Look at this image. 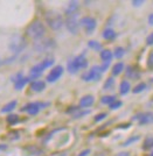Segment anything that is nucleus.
<instances>
[{
    "label": "nucleus",
    "instance_id": "obj_1",
    "mask_svg": "<svg viewBox=\"0 0 153 156\" xmlns=\"http://www.w3.org/2000/svg\"><path fill=\"white\" fill-rule=\"evenodd\" d=\"M45 33H46V27L39 20H35L33 22H31L26 28V35L28 37L35 40V41L42 39Z\"/></svg>",
    "mask_w": 153,
    "mask_h": 156
},
{
    "label": "nucleus",
    "instance_id": "obj_2",
    "mask_svg": "<svg viewBox=\"0 0 153 156\" xmlns=\"http://www.w3.org/2000/svg\"><path fill=\"white\" fill-rule=\"evenodd\" d=\"M45 21L48 26L50 27L53 30H59L62 28L64 20L63 16L56 11H47L45 13Z\"/></svg>",
    "mask_w": 153,
    "mask_h": 156
},
{
    "label": "nucleus",
    "instance_id": "obj_3",
    "mask_svg": "<svg viewBox=\"0 0 153 156\" xmlns=\"http://www.w3.org/2000/svg\"><path fill=\"white\" fill-rule=\"evenodd\" d=\"M88 66V59L84 57V55H78L74 58L69 59L68 63H67V70L69 71V73H77V72L82 70V69H86Z\"/></svg>",
    "mask_w": 153,
    "mask_h": 156
},
{
    "label": "nucleus",
    "instance_id": "obj_4",
    "mask_svg": "<svg viewBox=\"0 0 153 156\" xmlns=\"http://www.w3.org/2000/svg\"><path fill=\"white\" fill-rule=\"evenodd\" d=\"M34 50L39 54H47V52H50L52 50H54L56 48V42L53 39H40L34 41Z\"/></svg>",
    "mask_w": 153,
    "mask_h": 156
},
{
    "label": "nucleus",
    "instance_id": "obj_5",
    "mask_svg": "<svg viewBox=\"0 0 153 156\" xmlns=\"http://www.w3.org/2000/svg\"><path fill=\"white\" fill-rule=\"evenodd\" d=\"M27 46L26 39L21 35H15L9 42V50L13 52L14 56H18Z\"/></svg>",
    "mask_w": 153,
    "mask_h": 156
},
{
    "label": "nucleus",
    "instance_id": "obj_6",
    "mask_svg": "<svg viewBox=\"0 0 153 156\" xmlns=\"http://www.w3.org/2000/svg\"><path fill=\"white\" fill-rule=\"evenodd\" d=\"M102 77V71L100 68L97 65L91 66V69H89L88 71H86L84 73H82V80L84 82H97L100 80Z\"/></svg>",
    "mask_w": 153,
    "mask_h": 156
},
{
    "label": "nucleus",
    "instance_id": "obj_7",
    "mask_svg": "<svg viewBox=\"0 0 153 156\" xmlns=\"http://www.w3.org/2000/svg\"><path fill=\"white\" fill-rule=\"evenodd\" d=\"M64 23H66L67 29L71 33V34L76 35V34L78 33V30H80V20H78V13L67 16V19L64 20Z\"/></svg>",
    "mask_w": 153,
    "mask_h": 156
},
{
    "label": "nucleus",
    "instance_id": "obj_8",
    "mask_svg": "<svg viewBox=\"0 0 153 156\" xmlns=\"http://www.w3.org/2000/svg\"><path fill=\"white\" fill-rule=\"evenodd\" d=\"M46 105H49V103H39V101H34L29 104L25 105V107L21 108V112H27L29 115H36L41 108H45Z\"/></svg>",
    "mask_w": 153,
    "mask_h": 156
},
{
    "label": "nucleus",
    "instance_id": "obj_9",
    "mask_svg": "<svg viewBox=\"0 0 153 156\" xmlns=\"http://www.w3.org/2000/svg\"><path fill=\"white\" fill-rule=\"evenodd\" d=\"M80 26L84 28V30H86L87 34H91L96 29L97 21H96L95 18H91V16H83L80 20Z\"/></svg>",
    "mask_w": 153,
    "mask_h": 156
},
{
    "label": "nucleus",
    "instance_id": "obj_10",
    "mask_svg": "<svg viewBox=\"0 0 153 156\" xmlns=\"http://www.w3.org/2000/svg\"><path fill=\"white\" fill-rule=\"evenodd\" d=\"M63 71H64L63 66H61V65H56V66H54L53 69L50 70V72L47 75L46 80L47 82H49V83H54V82H56V80H57L59 78H61V76L63 75Z\"/></svg>",
    "mask_w": 153,
    "mask_h": 156
},
{
    "label": "nucleus",
    "instance_id": "obj_11",
    "mask_svg": "<svg viewBox=\"0 0 153 156\" xmlns=\"http://www.w3.org/2000/svg\"><path fill=\"white\" fill-rule=\"evenodd\" d=\"M45 65L42 62H40L39 64L34 65L33 68L31 69V71H29V79L32 80V79H36V78H39L42 75V72L45 71Z\"/></svg>",
    "mask_w": 153,
    "mask_h": 156
},
{
    "label": "nucleus",
    "instance_id": "obj_12",
    "mask_svg": "<svg viewBox=\"0 0 153 156\" xmlns=\"http://www.w3.org/2000/svg\"><path fill=\"white\" fill-rule=\"evenodd\" d=\"M78 7H80L78 1H69L66 7V11H64V12H66V15L69 16V15L76 14L78 12Z\"/></svg>",
    "mask_w": 153,
    "mask_h": 156
},
{
    "label": "nucleus",
    "instance_id": "obj_13",
    "mask_svg": "<svg viewBox=\"0 0 153 156\" xmlns=\"http://www.w3.org/2000/svg\"><path fill=\"white\" fill-rule=\"evenodd\" d=\"M93 103H95V98H93V96L88 94V96H84V97L81 98L80 107H82V108H87V107L93 106Z\"/></svg>",
    "mask_w": 153,
    "mask_h": 156
},
{
    "label": "nucleus",
    "instance_id": "obj_14",
    "mask_svg": "<svg viewBox=\"0 0 153 156\" xmlns=\"http://www.w3.org/2000/svg\"><path fill=\"white\" fill-rule=\"evenodd\" d=\"M31 89L34 92H42L46 89V83L43 80H33L31 83Z\"/></svg>",
    "mask_w": 153,
    "mask_h": 156
},
{
    "label": "nucleus",
    "instance_id": "obj_15",
    "mask_svg": "<svg viewBox=\"0 0 153 156\" xmlns=\"http://www.w3.org/2000/svg\"><path fill=\"white\" fill-rule=\"evenodd\" d=\"M16 105H18V100H12V101L7 103V104L0 110V112H1V113H9V112H12V111L16 107Z\"/></svg>",
    "mask_w": 153,
    "mask_h": 156
},
{
    "label": "nucleus",
    "instance_id": "obj_16",
    "mask_svg": "<svg viewBox=\"0 0 153 156\" xmlns=\"http://www.w3.org/2000/svg\"><path fill=\"white\" fill-rule=\"evenodd\" d=\"M113 57V52L110 49H104L100 51V58L103 62H111Z\"/></svg>",
    "mask_w": 153,
    "mask_h": 156
},
{
    "label": "nucleus",
    "instance_id": "obj_17",
    "mask_svg": "<svg viewBox=\"0 0 153 156\" xmlns=\"http://www.w3.org/2000/svg\"><path fill=\"white\" fill-rule=\"evenodd\" d=\"M29 82H31L29 77H22L21 79H19L18 82L14 83V87H15V90H21V89H24Z\"/></svg>",
    "mask_w": 153,
    "mask_h": 156
},
{
    "label": "nucleus",
    "instance_id": "obj_18",
    "mask_svg": "<svg viewBox=\"0 0 153 156\" xmlns=\"http://www.w3.org/2000/svg\"><path fill=\"white\" fill-rule=\"evenodd\" d=\"M125 75H126V77L131 78V79H138L140 77V73L138 72V70L133 69L132 66H127Z\"/></svg>",
    "mask_w": 153,
    "mask_h": 156
},
{
    "label": "nucleus",
    "instance_id": "obj_19",
    "mask_svg": "<svg viewBox=\"0 0 153 156\" xmlns=\"http://www.w3.org/2000/svg\"><path fill=\"white\" fill-rule=\"evenodd\" d=\"M131 90V85L127 80H122V83L119 84V93L120 94H127L129 91Z\"/></svg>",
    "mask_w": 153,
    "mask_h": 156
},
{
    "label": "nucleus",
    "instance_id": "obj_20",
    "mask_svg": "<svg viewBox=\"0 0 153 156\" xmlns=\"http://www.w3.org/2000/svg\"><path fill=\"white\" fill-rule=\"evenodd\" d=\"M123 70H124V63L123 62H118V63H116L112 66L111 72H112L113 76H119L120 73L123 72Z\"/></svg>",
    "mask_w": 153,
    "mask_h": 156
},
{
    "label": "nucleus",
    "instance_id": "obj_21",
    "mask_svg": "<svg viewBox=\"0 0 153 156\" xmlns=\"http://www.w3.org/2000/svg\"><path fill=\"white\" fill-rule=\"evenodd\" d=\"M103 37L105 40H109V41H112V40L116 39V32L113 30V29H111V28H107V29H105L104 32H103Z\"/></svg>",
    "mask_w": 153,
    "mask_h": 156
},
{
    "label": "nucleus",
    "instance_id": "obj_22",
    "mask_svg": "<svg viewBox=\"0 0 153 156\" xmlns=\"http://www.w3.org/2000/svg\"><path fill=\"white\" fill-rule=\"evenodd\" d=\"M19 115L18 114H13V113H11V114H8L6 117V122L8 125H11V126H13V125H16L19 122Z\"/></svg>",
    "mask_w": 153,
    "mask_h": 156
},
{
    "label": "nucleus",
    "instance_id": "obj_23",
    "mask_svg": "<svg viewBox=\"0 0 153 156\" xmlns=\"http://www.w3.org/2000/svg\"><path fill=\"white\" fill-rule=\"evenodd\" d=\"M153 122V113H146V114H143L141 119L139 120V125H146Z\"/></svg>",
    "mask_w": 153,
    "mask_h": 156
},
{
    "label": "nucleus",
    "instance_id": "obj_24",
    "mask_svg": "<svg viewBox=\"0 0 153 156\" xmlns=\"http://www.w3.org/2000/svg\"><path fill=\"white\" fill-rule=\"evenodd\" d=\"M88 47L91 48L93 50H96V51H100L102 50V44H100L98 41H95V40H91L88 42Z\"/></svg>",
    "mask_w": 153,
    "mask_h": 156
},
{
    "label": "nucleus",
    "instance_id": "obj_25",
    "mask_svg": "<svg viewBox=\"0 0 153 156\" xmlns=\"http://www.w3.org/2000/svg\"><path fill=\"white\" fill-rule=\"evenodd\" d=\"M26 150H28V153H31V155H41V154L43 153V150H41L40 148H38L36 146L27 147Z\"/></svg>",
    "mask_w": 153,
    "mask_h": 156
},
{
    "label": "nucleus",
    "instance_id": "obj_26",
    "mask_svg": "<svg viewBox=\"0 0 153 156\" xmlns=\"http://www.w3.org/2000/svg\"><path fill=\"white\" fill-rule=\"evenodd\" d=\"M113 101H116V97L115 96H104L100 99V103L104 105H111Z\"/></svg>",
    "mask_w": 153,
    "mask_h": 156
},
{
    "label": "nucleus",
    "instance_id": "obj_27",
    "mask_svg": "<svg viewBox=\"0 0 153 156\" xmlns=\"http://www.w3.org/2000/svg\"><path fill=\"white\" fill-rule=\"evenodd\" d=\"M124 55H125V49H124L123 47H117V48L115 49V51H113V56L118 59L122 58Z\"/></svg>",
    "mask_w": 153,
    "mask_h": 156
},
{
    "label": "nucleus",
    "instance_id": "obj_28",
    "mask_svg": "<svg viewBox=\"0 0 153 156\" xmlns=\"http://www.w3.org/2000/svg\"><path fill=\"white\" fill-rule=\"evenodd\" d=\"M139 140H140V135H134V136L129 137L126 141H124V143H123L122 146H123V147H127V146L132 144L133 142H137V141H139Z\"/></svg>",
    "mask_w": 153,
    "mask_h": 156
},
{
    "label": "nucleus",
    "instance_id": "obj_29",
    "mask_svg": "<svg viewBox=\"0 0 153 156\" xmlns=\"http://www.w3.org/2000/svg\"><path fill=\"white\" fill-rule=\"evenodd\" d=\"M113 85H115V78L113 77H109L105 80V83L103 85V89L104 90H110V89H112Z\"/></svg>",
    "mask_w": 153,
    "mask_h": 156
},
{
    "label": "nucleus",
    "instance_id": "obj_30",
    "mask_svg": "<svg viewBox=\"0 0 153 156\" xmlns=\"http://www.w3.org/2000/svg\"><path fill=\"white\" fill-rule=\"evenodd\" d=\"M151 148H153V136H148L146 137L145 142L143 144V149L147 150V149H151Z\"/></svg>",
    "mask_w": 153,
    "mask_h": 156
},
{
    "label": "nucleus",
    "instance_id": "obj_31",
    "mask_svg": "<svg viewBox=\"0 0 153 156\" xmlns=\"http://www.w3.org/2000/svg\"><path fill=\"white\" fill-rule=\"evenodd\" d=\"M146 87H147V85L145 84V83H139L138 85H136V87L132 90L133 93H140V92H143L144 90H146Z\"/></svg>",
    "mask_w": 153,
    "mask_h": 156
},
{
    "label": "nucleus",
    "instance_id": "obj_32",
    "mask_svg": "<svg viewBox=\"0 0 153 156\" xmlns=\"http://www.w3.org/2000/svg\"><path fill=\"white\" fill-rule=\"evenodd\" d=\"M90 113V110H87V111H78V112H76L75 114L73 115L74 119H80V118H83L84 115H87Z\"/></svg>",
    "mask_w": 153,
    "mask_h": 156
},
{
    "label": "nucleus",
    "instance_id": "obj_33",
    "mask_svg": "<svg viewBox=\"0 0 153 156\" xmlns=\"http://www.w3.org/2000/svg\"><path fill=\"white\" fill-rule=\"evenodd\" d=\"M54 62H55V59L52 58V57H48V58H45L43 61H42V63H43V65H45V68H50L52 65H54Z\"/></svg>",
    "mask_w": 153,
    "mask_h": 156
},
{
    "label": "nucleus",
    "instance_id": "obj_34",
    "mask_svg": "<svg viewBox=\"0 0 153 156\" xmlns=\"http://www.w3.org/2000/svg\"><path fill=\"white\" fill-rule=\"evenodd\" d=\"M122 105H123V103H122L120 100H116V101H113L111 105H109V108H110V110H112V111L118 110Z\"/></svg>",
    "mask_w": 153,
    "mask_h": 156
},
{
    "label": "nucleus",
    "instance_id": "obj_35",
    "mask_svg": "<svg viewBox=\"0 0 153 156\" xmlns=\"http://www.w3.org/2000/svg\"><path fill=\"white\" fill-rule=\"evenodd\" d=\"M107 117V114L105 113V112H103V113H100V114H97L96 117L93 118V120H95V122H100V121H102V120H104L105 118Z\"/></svg>",
    "mask_w": 153,
    "mask_h": 156
},
{
    "label": "nucleus",
    "instance_id": "obj_36",
    "mask_svg": "<svg viewBox=\"0 0 153 156\" xmlns=\"http://www.w3.org/2000/svg\"><path fill=\"white\" fill-rule=\"evenodd\" d=\"M78 110H80V106H70L69 108H67L66 113L74 115V114H75L76 112H78Z\"/></svg>",
    "mask_w": 153,
    "mask_h": 156
},
{
    "label": "nucleus",
    "instance_id": "obj_37",
    "mask_svg": "<svg viewBox=\"0 0 153 156\" xmlns=\"http://www.w3.org/2000/svg\"><path fill=\"white\" fill-rule=\"evenodd\" d=\"M147 66H148V68H153V50L148 54V57H147Z\"/></svg>",
    "mask_w": 153,
    "mask_h": 156
},
{
    "label": "nucleus",
    "instance_id": "obj_38",
    "mask_svg": "<svg viewBox=\"0 0 153 156\" xmlns=\"http://www.w3.org/2000/svg\"><path fill=\"white\" fill-rule=\"evenodd\" d=\"M7 136H9V140H18L19 134H18V132H9Z\"/></svg>",
    "mask_w": 153,
    "mask_h": 156
},
{
    "label": "nucleus",
    "instance_id": "obj_39",
    "mask_svg": "<svg viewBox=\"0 0 153 156\" xmlns=\"http://www.w3.org/2000/svg\"><path fill=\"white\" fill-rule=\"evenodd\" d=\"M109 66H110V62H104V63H103V64L100 66V71H102V72L107 71V69H109Z\"/></svg>",
    "mask_w": 153,
    "mask_h": 156
},
{
    "label": "nucleus",
    "instance_id": "obj_40",
    "mask_svg": "<svg viewBox=\"0 0 153 156\" xmlns=\"http://www.w3.org/2000/svg\"><path fill=\"white\" fill-rule=\"evenodd\" d=\"M146 44L147 46H153V33H151L146 39Z\"/></svg>",
    "mask_w": 153,
    "mask_h": 156
},
{
    "label": "nucleus",
    "instance_id": "obj_41",
    "mask_svg": "<svg viewBox=\"0 0 153 156\" xmlns=\"http://www.w3.org/2000/svg\"><path fill=\"white\" fill-rule=\"evenodd\" d=\"M143 4H144V0H138V1H137V0H133V1H132V5H133L134 7L141 6Z\"/></svg>",
    "mask_w": 153,
    "mask_h": 156
},
{
    "label": "nucleus",
    "instance_id": "obj_42",
    "mask_svg": "<svg viewBox=\"0 0 153 156\" xmlns=\"http://www.w3.org/2000/svg\"><path fill=\"white\" fill-rule=\"evenodd\" d=\"M90 153H91V150H90V149H84V150H82V151H81L77 156H88Z\"/></svg>",
    "mask_w": 153,
    "mask_h": 156
},
{
    "label": "nucleus",
    "instance_id": "obj_43",
    "mask_svg": "<svg viewBox=\"0 0 153 156\" xmlns=\"http://www.w3.org/2000/svg\"><path fill=\"white\" fill-rule=\"evenodd\" d=\"M115 156H131V155H130L129 151H120V153H118L117 155H115Z\"/></svg>",
    "mask_w": 153,
    "mask_h": 156
},
{
    "label": "nucleus",
    "instance_id": "obj_44",
    "mask_svg": "<svg viewBox=\"0 0 153 156\" xmlns=\"http://www.w3.org/2000/svg\"><path fill=\"white\" fill-rule=\"evenodd\" d=\"M7 148H8V146H7V144H5V143H0V153H1V151H4V150H6Z\"/></svg>",
    "mask_w": 153,
    "mask_h": 156
},
{
    "label": "nucleus",
    "instance_id": "obj_45",
    "mask_svg": "<svg viewBox=\"0 0 153 156\" xmlns=\"http://www.w3.org/2000/svg\"><path fill=\"white\" fill-rule=\"evenodd\" d=\"M148 23H150L151 26H153V13H151L148 15Z\"/></svg>",
    "mask_w": 153,
    "mask_h": 156
},
{
    "label": "nucleus",
    "instance_id": "obj_46",
    "mask_svg": "<svg viewBox=\"0 0 153 156\" xmlns=\"http://www.w3.org/2000/svg\"><path fill=\"white\" fill-rule=\"evenodd\" d=\"M150 156H153V151L151 153V154H150Z\"/></svg>",
    "mask_w": 153,
    "mask_h": 156
},
{
    "label": "nucleus",
    "instance_id": "obj_47",
    "mask_svg": "<svg viewBox=\"0 0 153 156\" xmlns=\"http://www.w3.org/2000/svg\"><path fill=\"white\" fill-rule=\"evenodd\" d=\"M151 82H152V83H153V77H152V78H151Z\"/></svg>",
    "mask_w": 153,
    "mask_h": 156
}]
</instances>
